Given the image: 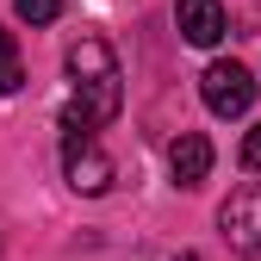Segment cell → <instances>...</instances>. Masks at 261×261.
Returning <instances> with one entry per match:
<instances>
[{
  "label": "cell",
  "mask_w": 261,
  "mask_h": 261,
  "mask_svg": "<svg viewBox=\"0 0 261 261\" xmlns=\"http://www.w3.org/2000/svg\"><path fill=\"white\" fill-rule=\"evenodd\" d=\"M25 87V62H19V38L0 31V93H19Z\"/></svg>",
  "instance_id": "52a82bcc"
},
{
  "label": "cell",
  "mask_w": 261,
  "mask_h": 261,
  "mask_svg": "<svg viewBox=\"0 0 261 261\" xmlns=\"http://www.w3.org/2000/svg\"><path fill=\"white\" fill-rule=\"evenodd\" d=\"M218 230L243 261H261V180H243L230 199L218 205Z\"/></svg>",
  "instance_id": "3957f363"
},
{
  "label": "cell",
  "mask_w": 261,
  "mask_h": 261,
  "mask_svg": "<svg viewBox=\"0 0 261 261\" xmlns=\"http://www.w3.org/2000/svg\"><path fill=\"white\" fill-rule=\"evenodd\" d=\"M62 174H69V187L75 193H87V199H100V193L118 180V168H112V155L100 149V137H93V124L69 106L62 112Z\"/></svg>",
  "instance_id": "7a4b0ae2"
},
{
  "label": "cell",
  "mask_w": 261,
  "mask_h": 261,
  "mask_svg": "<svg viewBox=\"0 0 261 261\" xmlns=\"http://www.w3.org/2000/svg\"><path fill=\"white\" fill-rule=\"evenodd\" d=\"M243 168H249V174H261V124L243 137Z\"/></svg>",
  "instance_id": "9c48e42d"
},
{
  "label": "cell",
  "mask_w": 261,
  "mask_h": 261,
  "mask_svg": "<svg viewBox=\"0 0 261 261\" xmlns=\"http://www.w3.org/2000/svg\"><path fill=\"white\" fill-rule=\"evenodd\" d=\"M199 93H205V106L218 118H243L255 106V75L243 69V62H212V69L199 75Z\"/></svg>",
  "instance_id": "277c9868"
},
{
  "label": "cell",
  "mask_w": 261,
  "mask_h": 261,
  "mask_svg": "<svg viewBox=\"0 0 261 261\" xmlns=\"http://www.w3.org/2000/svg\"><path fill=\"white\" fill-rule=\"evenodd\" d=\"M168 174H174V187H205V174H212V137L180 130V137L168 143Z\"/></svg>",
  "instance_id": "8992f818"
},
{
  "label": "cell",
  "mask_w": 261,
  "mask_h": 261,
  "mask_svg": "<svg viewBox=\"0 0 261 261\" xmlns=\"http://www.w3.org/2000/svg\"><path fill=\"white\" fill-rule=\"evenodd\" d=\"M69 81H75V112L87 124H112L124 106V75H118V56L100 31H81L69 44Z\"/></svg>",
  "instance_id": "6da1fadb"
},
{
  "label": "cell",
  "mask_w": 261,
  "mask_h": 261,
  "mask_svg": "<svg viewBox=\"0 0 261 261\" xmlns=\"http://www.w3.org/2000/svg\"><path fill=\"white\" fill-rule=\"evenodd\" d=\"M174 261H199V255H174Z\"/></svg>",
  "instance_id": "30bf717a"
},
{
  "label": "cell",
  "mask_w": 261,
  "mask_h": 261,
  "mask_svg": "<svg viewBox=\"0 0 261 261\" xmlns=\"http://www.w3.org/2000/svg\"><path fill=\"white\" fill-rule=\"evenodd\" d=\"M174 25H180V38L199 44V50L224 44V31H230V19H224L218 0H180V7H174Z\"/></svg>",
  "instance_id": "5b68a950"
},
{
  "label": "cell",
  "mask_w": 261,
  "mask_h": 261,
  "mask_svg": "<svg viewBox=\"0 0 261 261\" xmlns=\"http://www.w3.org/2000/svg\"><path fill=\"white\" fill-rule=\"evenodd\" d=\"M13 13L31 19V25H50V19L62 13V0H13Z\"/></svg>",
  "instance_id": "ba28073f"
}]
</instances>
